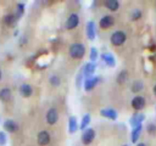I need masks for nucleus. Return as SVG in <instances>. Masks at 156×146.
Segmentation results:
<instances>
[{
  "label": "nucleus",
  "instance_id": "obj_1",
  "mask_svg": "<svg viewBox=\"0 0 156 146\" xmlns=\"http://www.w3.org/2000/svg\"><path fill=\"white\" fill-rule=\"evenodd\" d=\"M68 54L74 60L83 58V56L85 54V46H84V44H82V43H73V44H71L69 47H68Z\"/></svg>",
  "mask_w": 156,
  "mask_h": 146
},
{
  "label": "nucleus",
  "instance_id": "obj_2",
  "mask_svg": "<svg viewBox=\"0 0 156 146\" xmlns=\"http://www.w3.org/2000/svg\"><path fill=\"white\" fill-rule=\"evenodd\" d=\"M126 40H127V35H126V33L123 30H116V32H113L112 35H111V38H110L111 44L115 45V46L123 45L126 43Z\"/></svg>",
  "mask_w": 156,
  "mask_h": 146
},
{
  "label": "nucleus",
  "instance_id": "obj_3",
  "mask_svg": "<svg viewBox=\"0 0 156 146\" xmlns=\"http://www.w3.org/2000/svg\"><path fill=\"white\" fill-rule=\"evenodd\" d=\"M100 82H101V78L99 75H93V77H89V78H84V82H83L84 90L85 91H91Z\"/></svg>",
  "mask_w": 156,
  "mask_h": 146
},
{
  "label": "nucleus",
  "instance_id": "obj_4",
  "mask_svg": "<svg viewBox=\"0 0 156 146\" xmlns=\"http://www.w3.org/2000/svg\"><path fill=\"white\" fill-rule=\"evenodd\" d=\"M95 139V130L93 128H87L82 134V142L83 145H90Z\"/></svg>",
  "mask_w": 156,
  "mask_h": 146
},
{
  "label": "nucleus",
  "instance_id": "obj_5",
  "mask_svg": "<svg viewBox=\"0 0 156 146\" xmlns=\"http://www.w3.org/2000/svg\"><path fill=\"white\" fill-rule=\"evenodd\" d=\"M45 119H46V123H48V124L54 125V124L57 123V120H58V111H57L55 107H51V108L46 112Z\"/></svg>",
  "mask_w": 156,
  "mask_h": 146
},
{
  "label": "nucleus",
  "instance_id": "obj_6",
  "mask_svg": "<svg viewBox=\"0 0 156 146\" xmlns=\"http://www.w3.org/2000/svg\"><path fill=\"white\" fill-rule=\"evenodd\" d=\"M145 103H146L145 97L141 96V95H135V96L132 99V102H130L132 107H133L135 111H140V109H143V108L145 107Z\"/></svg>",
  "mask_w": 156,
  "mask_h": 146
},
{
  "label": "nucleus",
  "instance_id": "obj_7",
  "mask_svg": "<svg viewBox=\"0 0 156 146\" xmlns=\"http://www.w3.org/2000/svg\"><path fill=\"white\" fill-rule=\"evenodd\" d=\"M50 140H51V136H50V134L46 130H41L37 135V142H38L39 146H46V145H49L50 144Z\"/></svg>",
  "mask_w": 156,
  "mask_h": 146
},
{
  "label": "nucleus",
  "instance_id": "obj_8",
  "mask_svg": "<svg viewBox=\"0 0 156 146\" xmlns=\"http://www.w3.org/2000/svg\"><path fill=\"white\" fill-rule=\"evenodd\" d=\"M78 24H79V16L77 13H71L68 16V18L66 19L65 27H66V29H74Z\"/></svg>",
  "mask_w": 156,
  "mask_h": 146
},
{
  "label": "nucleus",
  "instance_id": "obj_9",
  "mask_svg": "<svg viewBox=\"0 0 156 146\" xmlns=\"http://www.w3.org/2000/svg\"><path fill=\"white\" fill-rule=\"evenodd\" d=\"M113 24H115V18H113L112 16H110V15L102 16V17L100 18V21H99V26H100V28H102V29H107V28L112 27Z\"/></svg>",
  "mask_w": 156,
  "mask_h": 146
},
{
  "label": "nucleus",
  "instance_id": "obj_10",
  "mask_svg": "<svg viewBox=\"0 0 156 146\" xmlns=\"http://www.w3.org/2000/svg\"><path fill=\"white\" fill-rule=\"evenodd\" d=\"M95 69H96V64L93 63V62H88V63L84 64V67L82 69V74L84 75V78L93 77L94 73H95Z\"/></svg>",
  "mask_w": 156,
  "mask_h": 146
},
{
  "label": "nucleus",
  "instance_id": "obj_11",
  "mask_svg": "<svg viewBox=\"0 0 156 146\" xmlns=\"http://www.w3.org/2000/svg\"><path fill=\"white\" fill-rule=\"evenodd\" d=\"M85 33L89 40H94L96 36V29H95V23L94 21H89L85 26Z\"/></svg>",
  "mask_w": 156,
  "mask_h": 146
},
{
  "label": "nucleus",
  "instance_id": "obj_12",
  "mask_svg": "<svg viewBox=\"0 0 156 146\" xmlns=\"http://www.w3.org/2000/svg\"><path fill=\"white\" fill-rule=\"evenodd\" d=\"M100 114H101L102 117L107 118V119H111V120H116L117 117H118L117 111L113 109V108H104V109L100 111Z\"/></svg>",
  "mask_w": 156,
  "mask_h": 146
},
{
  "label": "nucleus",
  "instance_id": "obj_13",
  "mask_svg": "<svg viewBox=\"0 0 156 146\" xmlns=\"http://www.w3.org/2000/svg\"><path fill=\"white\" fill-rule=\"evenodd\" d=\"M144 119H145V116L143 113H134L133 117L129 120V123L132 125V129L135 128V127H138V125H140V124H143Z\"/></svg>",
  "mask_w": 156,
  "mask_h": 146
},
{
  "label": "nucleus",
  "instance_id": "obj_14",
  "mask_svg": "<svg viewBox=\"0 0 156 146\" xmlns=\"http://www.w3.org/2000/svg\"><path fill=\"white\" fill-rule=\"evenodd\" d=\"M101 60H102V61L105 62V64L108 66V67H115V66H116V58H115V56H113L112 54H110V52L102 54V55H101Z\"/></svg>",
  "mask_w": 156,
  "mask_h": 146
},
{
  "label": "nucleus",
  "instance_id": "obj_15",
  "mask_svg": "<svg viewBox=\"0 0 156 146\" xmlns=\"http://www.w3.org/2000/svg\"><path fill=\"white\" fill-rule=\"evenodd\" d=\"M4 128H5V130H6L7 133H16V131L18 130L17 123H16L15 120H12V119H5V122H4Z\"/></svg>",
  "mask_w": 156,
  "mask_h": 146
},
{
  "label": "nucleus",
  "instance_id": "obj_16",
  "mask_svg": "<svg viewBox=\"0 0 156 146\" xmlns=\"http://www.w3.org/2000/svg\"><path fill=\"white\" fill-rule=\"evenodd\" d=\"M141 131H143V124H140V125H138V127H135V128L132 129V133H130V141H132L133 144H135V142L139 140V137H140V135H141Z\"/></svg>",
  "mask_w": 156,
  "mask_h": 146
},
{
  "label": "nucleus",
  "instance_id": "obj_17",
  "mask_svg": "<svg viewBox=\"0 0 156 146\" xmlns=\"http://www.w3.org/2000/svg\"><path fill=\"white\" fill-rule=\"evenodd\" d=\"M78 129H79V125L77 123V118L74 116H71L68 118V133L69 134H74Z\"/></svg>",
  "mask_w": 156,
  "mask_h": 146
},
{
  "label": "nucleus",
  "instance_id": "obj_18",
  "mask_svg": "<svg viewBox=\"0 0 156 146\" xmlns=\"http://www.w3.org/2000/svg\"><path fill=\"white\" fill-rule=\"evenodd\" d=\"M20 94H21L23 97H29V96H32V94H33V88H32V85H29V84H22V85L20 86Z\"/></svg>",
  "mask_w": 156,
  "mask_h": 146
},
{
  "label": "nucleus",
  "instance_id": "obj_19",
  "mask_svg": "<svg viewBox=\"0 0 156 146\" xmlns=\"http://www.w3.org/2000/svg\"><path fill=\"white\" fill-rule=\"evenodd\" d=\"M17 19H18V18H17L13 13H9V15H6V16L2 17V22H4V24H6V26H9V27L15 26V24L17 23Z\"/></svg>",
  "mask_w": 156,
  "mask_h": 146
},
{
  "label": "nucleus",
  "instance_id": "obj_20",
  "mask_svg": "<svg viewBox=\"0 0 156 146\" xmlns=\"http://www.w3.org/2000/svg\"><path fill=\"white\" fill-rule=\"evenodd\" d=\"M12 96V92H11V89L9 88H2L0 90V100L4 101V102H7Z\"/></svg>",
  "mask_w": 156,
  "mask_h": 146
},
{
  "label": "nucleus",
  "instance_id": "obj_21",
  "mask_svg": "<svg viewBox=\"0 0 156 146\" xmlns=\"http://www.w3.org/2000/svg\"><path fill=\"white\" fill-rule=\"evenodd\" d=\"M104 5L110 11H117L119 9V2L117 0H106Z\"/></svg>",
  "mask_w": 156,
  "mask_h": 146
},
{
  "label": "nucleus",
  "instance_id": "obj_22",
  "mask_svg": "<svg viewBox=\"0 0 156 146\" xmlns=\"http://www.w3.org/2000/svg\"><path fill=\"white\" fill-rule=\"evenodd\" d=\"M143 89H144V83L141 80H135L130 85V91L132 92H135V94L139 92V91H141Z\"/></svg>",
  "mask_w": 156,
  "mask_h": 146
},
{
  "label": "nucleus",
  "instance_id": "obj_23",
  "mask_svg": "<svg viewBox=\"0 0 156 146\" xmlns=\"http://www.w3.org/2000/svg\"><path fill=\"white\" fill-rule=\"evenodd\" d=\"M127 79H128V71H127V69H122V71L118 73V75H117V83H118L119 85H121V84H124Z\"/></svg>",
  "mask_w": 156,
  "mask_h": 146
},
{
  "label": "nucleus",
  "instance_id": "obj_24",
  "mask_svg": "<svg viewBox=\"0 0 156 146\" xmlns=\"http://www.w3.org/2000/svg\"><path fill=\"white\" fill-rule=\"evenodd\" d=\"M90 120H91V118H90V114H84L83 116V118H82V122H80V125H79V129H82V130H85L88 127H89V124H90Z\"/></svg>",
  "mask_w": 156,
  "mask_h": 146
},
{
  "label": "nucleus",
  "instance_id": "obj_25",
  "mask_svg": "<svg viewBox=\"0 0 156 146\" xmlns=\"http://www.w3.org/2000/svg\"><path fill=\"white\" fill-rule=\"evenodd\" d=\"M23 13H24V5L20 2V4L16 5V13H15V16L17 18H21L23 16Z\"/></svg>",
  "mask_w": 156,
  "mask_h": 146
},
{
  "label": "nucleus",
  "instance_id": "obj_26",
  "mask_svg": "<svg viewBox=\"0 0 156 146\" xmlns=\"http://www.w3.org/2000/svg\"><path fill=\"white\" fill-rule=\"evenodd\" d=\"M98 56H99V54H98V49L96 47H90V54H89V58H90V62H93V63H95V61L98 60Z\"/></svg>",
  "mask_w": 156,
  "mask_h": 146
},
{
  "label": "nucleus",
  "instance_id": "obj_27",
  "mask_svg": "<svg viewBox=\"0 0 156 146\" xmlns=\"http://www.w3.org/2000/svg\"><path fill=\"white\" fill-rule=\"evenodd\" d=\"M49 82H50V84H51L52 86H60V84H61V79H60L57 75H55V74H51V75H50Z\"/></svg>",
  "mask_w": 156,
  "mask_h": 146
},
{
  "label": "nucleus",
  "instance_id": "obj_28",
  "mask_svg": "<svg viewBox=\"0 0 156 146\" xmlns=\"http://www.w3.org/2000/svg\"><path fill=\"white\" fill-rule=\"evenodd\" d=\"M141 17V11L139 9H134L132 12H130V19L132 21H136Z\"/></svg>",
  "mask_w": 156,
  "mask_h": 146
},
{
  "label": "nucleus",
  "instance_id": "obj_29",
  "mask_svg": "<svg viewBox=\"0 0 156 146\" xmlns=\"http://www.w3.org/2000/svg\"><path fill=\"white\" fill-rule=\"evenodd\" d=\"M6 142H7V137L5 131H0V146H5Z\"/></svg>",
  "mask_w": 156,
  "mask_h": 146
},
{
  "label": "nucleus",
  "instance_id": "obj_30",
  "mask_svg": "<svg viewBox=\"0 0 156 146\" xmlns=\"http://www.w3.org/2000/svg\"><path fill=\"white\" fill-rule=\"evenodd\" d=\"M147 131H149L150 134H155V133H156V125H155L154 123H149V124H147Z\"/></svg>",
  "mask_w": 156,
  "mask_h": 146
},
{
  "label": "nucleus",
  "instance_id": "obj_31",
  "mask_svg": "<svg viewBox=\"0 0 156 146\" xmlns=\"http://www.w3.org/2000/svg\"><path fill=\"white\" fill-rule=\"evenodd\" d=\"M136 146H146L144 142H139V144H136Z\"/></svg>",
  "mask_w": 156,
  "mask_h": 146
},
{
  "label": "nucleus",
  "instance_id": "obj_32",
  "mask_svg": "<svg viewBox=\"0 0 156 146\" xmlns=\"http://www.w3.org/2000/svg\"><path fill=\"white\" fill-rule=\"evenodd\" d=\"M154 95H155V96H156V84H155V85H154Z\"/></svg>",
  "mask_w": 156,
  "mask_h": 146
},
{
  "label": "nucleus",
  "instance_id": "obj_33",
  "mask_svg": "<svg viewBox=\"0 0 156 146\" xmlns=\"http://www.w3.org/2000/svg\"><path fill=\"white\" fill-rule=\"evenodd\" d=\"M1 78H2V73H1V69H0V80H1Z\"/></svg>",
  "mask_w": 156,
  "mask_h": 146
},
{
  "label": "nucleus",
  "instance_id": "obj_34",
  "mask_svg": "<svg viewBox=\"0 0 156 146\" xmlns=\"http://www.w3.org/2000/svg\"><path fill=\"white\" fill-rule=\"evenodd\" d=\"M123 146H128V145H123Z\"/></svg>",
  "mask_w": 156,
  "mask_h": 146
}]
</instances>
